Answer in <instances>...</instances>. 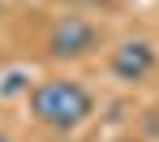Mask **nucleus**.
I'll use <instances>...</instances> for the list:
<instances>
[{
	"label": "nucleus",
	"instance_id": "nucleus-1",
	"mask_svg": "<svg viewBox=\"0 0 159 142\" xmlns=\"http://www.w3.org/2000/svg\"><path fill=\"white\" fill-rule=\"evenodd\" d=\"M30 112L43 125H52V129H78L95 112V99H90L86 86L69 82V78H52V82L30 90Z\"/></svg>",
	"mask_w": 159,
	"mask_h": 142
},
{
	"label": "nucleus",
	"instance_id": "nucleus-2",
	"mask_svg": "<svg viewBox=\"0 0 159 142\" xmlns=\"http://www.w3.org/2000/svg\"><path fill=\"white\" fill-rule=\"evenodd\" d=\"M99 43V30L90 26L86 17H60L52 26V34H48V52H52L56 60H73V56H86L90 48Z\"/></svg>",
	"mask_w": 159,
	"mask_h": 142
},
{
	"label": "nucleus",
	"instance_id": "nucleus-3",
	"mask_svg": "<svg viewBox=\"0 0 159 142\" xmlns=\"http://www.w3.org/2000/svg\"><path fill=\"white\" fill-rule=\"evenodd\" d=\"M151 69H155V52H151V43H142V39H129V43H120V48L112 52V73H116L120 82H142Z\"/></svg>",
	"mask_w": 159,
	"mask_h": 142
},
{
	"label": "nucleus",
	"instance_id": "nucleus-4",
	"mask_svg": "<svg viewBox=\"0 0 159 142\" xmlns=\"http://www.w3.org/2000/svg\"><path fill=\"white\" fill-rule=\"evenodd\" d=\"M0 142H9V138H4V134H0Z\"/></svg>",
	"mask_w": 159,
	"mask_h": 142
}]
</instances>
